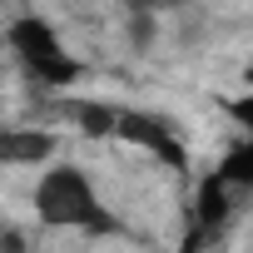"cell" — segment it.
I'll return each mask as SVG.
<instances>
[{
	"label": "cell",
	"instance_id": "obj_1",
	"mask_svg": "<svg viewBox=\"0 0 253 253\" xmlns=\"http://www.w3.org/2000/svg\"><path fill=\"white\" fill-rule=\"evenodd\" d=\"M30 209L45 228H80V233H114V218L94 189V179L70 159H45V174L30 189Z\"/></svg>",
	"mask_w": 253,
	"mask_h": 253
},
{
	"label": "cell",
	"instance_id": "obj_2",
	"mask_svg": "<svg viewBox=\"0 0 253 253\" xmlns=\"http://www.w3.org/2000/svg\"><path fill=\"white\" fill-rule=\"evenodd\" d=\"M5 50L15 55L20 75H25L30 84H40V89H70V84H80V75H84L80 60L65 50L60 30H55L45 15H15L10 30H5Z\"/></svg>",
	"mask_w": 253,
	"mask_h": 253
},
{
	"label": "cell",
	"instance_id": "obj_3",
	"mask_svg": "<svg viewBox=\"0 0 253 253\" xmlns=\"http://www.w3.org/2000/svg\"><path fill=\"white\" fill-rule=\"evenodd\" d=\"M109 134H114V139H129V144H144L154 159H164V164L184 169V144H179V134L169 129L159 114H139V109H109Z\"/></svg>",
	"mask_w": 253,
	"mask_h": 253
},
{
	"label": "cell",
	"instance_id": "obj_4",
	"mask_svg": "<svg viewBox=\"0 0 253 253\" xmlns=\"http://www.w3.org/2000/svg\"><path fill=\"white\" fill-rule=\"evenodd\" d=\"M55 159V134L45 129H0V164H45Z\"/></svg>",
	"mask_w": 253,
	"mask_h": 253
},
{
	"label": "cell",
	"instance_id": "obj_5",
	"mask_svg": "<svg viewBox=\"0 0 253 253\" xmlns=\"http://www.w3.org/2000/svg\"><path fill=\"white\" fill-rule=\"evenodd\" d=\"M213 179L233 194V199H243V194H253V129L218 159V169H213Z\"/></svg>",
	"mask_w": 253,
	"mask_h": 253
},
{
	"label": "cell",
	"instance_id": "obj_6",
	"mask_svg": "<svg viewBox=\"0 0 253 253\" xmlns=\"http://www.w3.org/2000/svg\"><path fill=\"white\" fill-rule=\"evenodd\" d=\"M129 15H164V10H179L184 0H124Z\"/></svg>",
	"mask_w": 253,
	"mask_h": 253
}]
</instances>
